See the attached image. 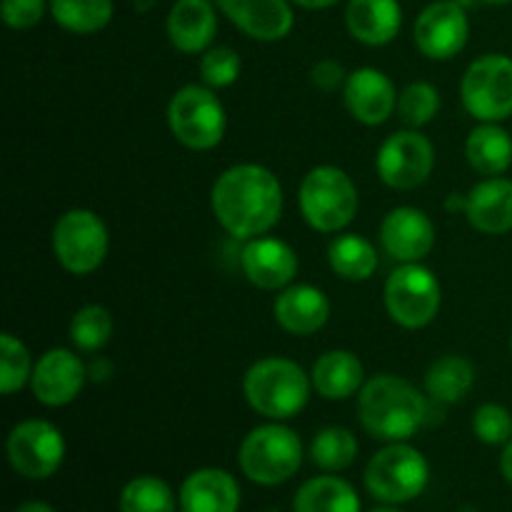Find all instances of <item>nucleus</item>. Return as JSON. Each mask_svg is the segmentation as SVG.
I'll return each mask as SVG.
<instances>
[{
  "mask_svg": "<svg viewBox=\"0 0 512 512\" xmlns=\"http://www.w3.org/2000/svg\"><path fill=\"white\" fill-rule=\"evenodd\" d=\"M213 215L225 233L253 240L270 233L283 215V185L273 170L240 163L220 173L210 190Z\"/></svg>",
  "mask_w": 512,
  "mask_h": 512,
  "instance_id": "obj_1",
  "label": "nucleus"
},
{
  "mask_svg": "<svg viewBox=\"0 0 512 512\" xmlns=\"http://www.w3.org/2000/svg\"><path fill=\"white\" fill-rule=\"evenodd\" d=\"M428 403L413 383L398 375L365 380L358 395V420L365 433L385 443H405L425 423Z\"/></svg>",
  "mask_w": 512,
  "mask_h": 512,
  "instance_id": "obj_2",
  "label": "nucleus"
},
{
  "mask_svg": "<svg viewBox=\"0 0 512 512\" xmlns=\"http://www.w3.org/2000/svg\"><path fill=\"white\" fill-rule=\"evenodd\" d=\"M313 380L295 360L263 358L248 368L243 395L250 408L268 420H290L310 400Z\"/></svg>",
  "mask_w": 512,
  "mask_h": 512,
  "instance_id": "obj_3",
  "label": "nucleus"
},
{
  "mask_svg": "<svg viewBox=\"0 0 512 512\" xmlns=\"http://www.w3.org/2000/svg\"><path fill=\"white\" fill-rule=\"evenodd\" d=\"M300 213L318 233H340L358 213V188L343 168L318 165L300 183Z\"/></svg>",
  "mask_w": 512,
  "mask_h": 512,
  "instance_id": "obj_4",
  "label": "nucleus"
},
{
  "mask_svg": "<svg viewBox=\"0 0 512 512\" xmlns=\"http://www.w3.org/2000/svg\"><path fill=\"white\" fill-rule=\"evenodd\" d=\"M240 470L258 485H280L303 465V443L288 425L278 420L258 425L245 435L238 453Z\"/></svg>",
  "mask_w": 512,
  "mask_h": 512,
  "instance_id": "obj_5",
  "label": "nucleus"
},
{
  "mask_svg": "<svg viewBox=\"0 0 512 512\" xmlns=\"http://www.w3.org/2000/svg\"><path fill=\"white\" fill-rule=\"evenodd\" d=\"M430 480V465L420 450L405 443H390L370 458L365 488L380 503H408L418 498Z\"/></svg>",
  "mask_w": 512,
  "mask_h": 512,
  "instance_id": "obj_6",
  "label": "nucleus"
},
{
  "mask_svg": "<svg viewBox=\"0 0 512 512\" xmlns=\"http://www.w3.org/2000/svg\"><path fill=\"white\" fill-rule=\"evenodd\" d=\"M225 108L208 85H185L168 105V125L188 150H213L225 135Z\"/></svg>",
  "mask_w": 512,
  "mask_h": 512,
  "instance_id": "obj_7",
  "label": "nucleus"
},
{
  "mask_svg": "<svg viewBox=\"0 0 512 512\" xmlns=\"http://www.w3.org/2000/svg\"><path fill=\"white\" fill-rule=\"evenodd\" d=\"M443 303V288L430 268L420 263H403L385 283V308L400 328L420 330L430 325Z\"/></svg>",
  "mask_w": 512,
  "mask_h": 512,
  "instance_id": "obj_8",
  "label": "nucleus"
},
{
  "mask_svg": "<svg viewBox=\"0 0 512 512\" xmlns=\"http://www.w3.org/2000/svg\"><path fill=\"white\" fill-rule=\"evenodd\" d=\"M460 100L480 123H500L512 115V58L500 53L473 60L460 80Z\"/></svg>",
  "mask_w": 512,
  "mask_h": 512,
  "instance_id": "obj_9",
  "label": "nucleus"
},
{
  "mask_svg": "<svg viewBox=\"0 0 512 512\" xmlns=\"http://www.w3.org/2000/svg\"><path fill=\"white\" fill-rule=\"evenodd\" d=\"M108 228L103 218L88 208H73L58 218L53 228V253L73 275H90L108 255Z\"/></svg>",
  "mask_w": 512,
  "mask_h": 512,
  "instance_id": "obj_10",
  "label": "nucleus"
},
{
  "mask_svg": "<svg viewBox=\"0 0 512 512\" xmlns=\"http://www.w3.org/2000/svg\"><path fill=\"white\" fill-rule=\"evenodd\" d=\"M435 168V148L418 130H398L378 148L375 170L393 190H415Z\"/></svg>",
  "mask_w": 512,
  "mask_h": 512,
  "instance_id": "obj_11",
  "label": "nucleus"
},
{
  "mask_svg": "<svg viewBox=\"0 0 512 512\" xmlns=\"http://www.w3.org/2000/svg\"><path fill=\"white\" fill-rule=\"evenodd\" d=\"M65 438L48 420H23L8 435V460L30 480L50 478L63 465Z\"/></svg>",
  "mask_w": 512,
  "mask_h": 512,
  "instance_id": "obj_12",
  "label": "nucleus"
},
{
  "mask_svg": "<svg viewBox=\"0 0 512 512\" xmlns=\"http://www.w3.org/2000/svg\"><path fill=\"white\" fill-rule=\"evenodd\" d=\"M470 35L468 13L455 0H435L418 15L413 28L415 48L430 60H450L465 48Z\"/></svg>",
  "mask_w": 512,
  "mask_h": 512,
  "instance_id": "obj_13",
  "label": "nucleus"
},
{
  "mask_svg": "<svg viewBox=\"0 0 512 512\" xmlns=\"http://www.w3.org/2000/svg\"><path fill=\"white\" fill-rule=\"evenodd\" d=\"M88 380V365L68 348H50L40 355L30 378L35 400L48 408H63L73 403Z\"/></svg>",
  "mask_w": 512,
  "mask_h": 512,
  "instance_id": "obj_14",
  "label": "nucleus"
},
{
  "mask_svg": "<svg viewBox=\"0 0 512 512\" xmlns=\"http://www.w3.org/2000/svg\"><path fill=\"white\" fill-rule=\"evenodd\" d=\"M380 245L398 263H420L435 245V225L423 210L400 205L380 223Z\"/></svg>",
  "mask_w": 512,
  "mask_h": 512,
  "instance_id": "obj_15",
  "label": "nucleus"
},
{
  "mask_svg": "<svg viewBox=\"0 0 512 512\" xmlns=\"http://www.w3.org/2000/svg\"><path fill=\"white\" fill-rule=\"evenodd\" d=\"M213 3L235 28L263 43L288 38L295 25L290 0H213Z\"/></svg>",
  "mask_w": 512,
  "mask_h": 512,
  "instance_id": "obj_16",
  "label": "nucleus"
},
{
  "mask_svg": "<svg viewBox=\"0 0 512 512\" xmlns=\"http://www.w3.org/2000/svg\"><path fill=\"white\" fill-rule=\"evenodd\" d=\"M343 100L353 120L363 125H383L398 110L393 80L378 68L353 70L343 85Z\"/></svg>",
  "mask_w": 512,
  "mask_h": 512,
  "instance_id": "obj_17",
  "label": "nucleus"
},
{
  "mask_svg": "<svg viewBox=\"0 0 512 512\" xmlns=\"http://www.w3.org/2000/svg\"><path fill=\"white\" fill-rule=\"evenodd\" d=\"M240 268L245 278L260 290H283L298 275V255L288 243L278 238L248 240L240 253Z\"/></svg>",
  "mask_w": 512,
  "mask_h": 512,
  "instance_id": "obj_18",
  "label": "nucleus"
},
{
  "mask_svg": "<svg viewBox=\"0 0 512 512\" xmlns=\"http://www.w3.org/2000/svg\"><path fill=\"white\" fill-rule=\"evenodd\" d=\"M275 323L290 335H313L328 323L330 300L320 288L308 283L288 285L273 303Z\"/></svg>",
  "mask_w": 512,
  "mask_h": 512,
  "instance_id": "obj_19",
  "label": "nucleus"
},
{
  "mask_svg": "<svg viewBox=\"0 0 512 512\" xmlns=\"http://www.w3.org/2000/svg\"><path fill=\"white\" fill-rule=\"evenodd\" d=\"M213 0H175L168 13V38L180 53H205L218 33Z\"/></svg>",
  "mask_w": 512,
  "mask_h": 512,
  "instance_id": "obj_20",
  "label": "nucleus"
},
{
  "mask_svg": "<svg viewBox=\"0 0 512 512\" xmlns=\"http://www.w3.org/2000/svg\"><path fill=\"white\" fill-rule=\"evenodd\" d=\"M465 215L470 225L485 235H503L512 230V180L495 178L480 180L465 195Z\"/></svg>",
  "mask_w": 512,
  "mask_h": 512,
  "instance_id": "obj_21",
  "label": "nucleus"
},
{
  "mask_svg": "<svg viewBox=\"0 0 512 512\" xmlns=\"http://www.w3.org/2000/svg\"><path fill=\"white\" fill-rule=\"evenodd\" d=\"M345 25L358 43L378 48L398 38L403 8L398 0H350L345 8Z\"/></svg>",
  "mask_w": 512,
  "mask_h": 512,
  "instance_id": "obj_22",
  "label": "nucleus"
},
{
  "mask_svg": "<svg viewBox=\"0 0 512 512\" xmlns=\"http://www.w3.org/2000/svg\"><path fill=\"white\" fill-rule=\"evenodd\" d=\"M240 488L225 470L203 468L188 475L180 488V510L183 512H238Z\"/></svg>",
  "mask_w": 512,
  "mask_h": 512,
  "instance_id": "obj_23",
  "label": "nucleus"
},
{
  "mask_svg": "<svg viewBox=\"0 0 512 512\" xmlns=\"http://www.w3.org/2000/svg\"><path fill=\"white\" fill-rule=\"evenodd\" d=\"M313 390L325 400H345L365 385V368L350 350H328L313 365Z\"/></svg>",
  "mask_w": 512,
  "mask_h": 512,
  "instance_id": "obj_24",
  "label": "nucleus"
},
{
  "mask_svg": "<svg viewBox=\"0 0 512 512\" xmlns=\"http://www.w3.org/2000/svg\"><path fill=\"white\" fill-rule=\"evenodd\" d=\"M465 158L480 175H503L512 165V138L498 123H483L470 130L465 140Z\"/></svg>",
  "mask_w": 512,
  "mask_h": 512,
  "instance_id": "obj_25",
  "label": "nucleus"
},
{
  "mask_svg": "<svg viewBox=\"0 0 512 512\" xmlns=\"http://www.w3.org/2000/svg\"><path fill=\"white\" fill-rule=\"evenodd\" d=\"M475 385V368L463 355H443L425 373V390L435 403H460Z\"/></svg>",
  "mask_w": 512,
  "mask_h": 512,
  "instance_id": "obj_26",
  "label": "nucleus"
},
{
  "mask_svg": "<svg viewBox=\"0 0 512 512\" xmlns=\"http://www.w3.org/2000/svg\"><path fill=\"white\" fill-rule=\"evenodd\" d=\"M293 508L295 512H360V498L345 480L320 475L295 493Z\"/></svg>",
  "mask_w": 512,
  "mask_h": 512,
  "instance_id": "obj_27",
  "label": "nucleus"
},
{
  "mask_svg": "<svg viewBox=\"0 0 512 512\" xmlns=\"http://www.w3.org/2000/svg\"><path fill=\"white\" fill-rule=\"evenodd\" d=\"M328 263L333 273L343 280H370L378 270V250L363 235H338L328 248Z\"/></svg>",
  "mask_w": 512,
  "mask_h": 512,
  "instance_id": "obj_28",
  "label": "nucleus"
},
{
  "mask_svg": "<svg viewBox=\"0 0 512 512\" xmlns=\"http://www.w3.org/2000/svg\"><path fill=\"white\" fill-rule=\"evenodd\" d=\"M50 15L68 33L93 35L113 20V0H50Z\"/></svg>",
  "mask_w": 512,
  "mask_h": 512,
  "instance_id": "obj_29",
  "label": "nucleus"
},
{
  "mask_svg": "<svg viewBox=\"0 0 512 512\" xmlns=\"http://www.w3.org/2000/svg\"><path fill=\"white\" fill-rule=\"evenodd\" d=\"M310 458L318 468L328 470V473H340V470L350 468L358 458V438L353 435V430L330 425L313 438Z\"/></svg>",
  "mask_w": 512,
  "mask_h": 512,
  "instance_id": "obj_30",
  "label": "nucleus"
},
{
  "mask_svg": "<svg viewBox=\"0 0 512 512\" xmlns=\"http://www.w3.org/2000/svg\"><path fill=\"white\" fill-rule=\"evenodd\" d=\"M120 512H175V495L165 480L140 475L120 493Z\"/></svg>",
  "mask_w": 512,
  "mask_h": 512,
  "instance_id": "obj_31",
  "label": "nucleus"
},
{
  "mask_svg": "<svg viewBox=\"0 0 512 512\" xmlns=\"http://www.w3.org/2000/svg\"><path fill=\"white\" fill-rule=\"evenodd\" d=\"M113 328V315L103 305H85L70 320V340L83 353H95L110 343Z\"/></svg>",
  "mask_w": 512,
  "mask_h": 512,
  "instance_id": "obj_32",
  "label": "nucleus"
},
{
  "mask_svg": "<svg viewBox=\"0 0 512 512\" xmlns=\"http://www.w3.org/2000/svg\"><path fill=\"white\" fill-rule=\"evenodd\" d=\"M33 358L30 350L13 333L0 335V390L3 395H13L30 383L33 378Z\"/></svg>",
  "mask_w": 512,
  "mask_h": 512,
  "instance_id": "obj_33",
  "label": "nucleus"
},
{
  "mask_svg": "<svg viewBox=\"0 0 512 512\" xmlns=\"http://www.w3.org/2000/svg\"><path fill=\"white\" fill-rule=\"evenodd\" d=\"M440 110V93L435 85L418 80V83H410L403 93L398 95V113L403 118V123H408L410 128H423L430 120L438 115Z\"/></svg>",
  "mask_w": 512,
  "mask_h": 512,
  "instance_id": "obj_34",
  "label": "nucleus"
},
{
  "mask_svg": "<svg viewBox=\"0 0 512 512\" xmlns=\"http://www.w3.org/2000/svg\"><path fill=\"white\" fill-rule=\"evenodd\" d=\"M240 55L228 45H218V48H208L200 58V78L208 88H228L240 78Z\"/></svg>",
  "mask_w": 512,
  "mask_h": 512,
  "instance_id": "obj_35",
  "label": "nucleus"
},
{
  "mask_svg": "<svg viewBox=\"0 0 512 512\" xmlns=\"http://www.w3.org/2000/svg\"><path fill=\"white\" fill-rule=\"evenodd\" d=\"M473 433L485 445H508L512 440V415L498 403H485L473 415Z\"/></svg>",
  "mask_w": 512,
  "mask_h": 512,
  "instance_id": "obj_36",
  "label": "nucleus"
},
{
  "mask_svg": "<svg viewBox=\"0 0 512 512\" xmlns=\"http://www.w3.org/2000/svg\"><path fill=\"white\" fill-rule=\"evenodd\" d=\"M0 13H3V20L8 28H35L45 15V0H3L0 3Z\"/></svg>",
  "mask_w": 512,
  "mask_h": 512,
  "instance_id": "obj_37",
  "label": "nucleus"
},
{
  "mask_svg": "<svg viewBox=\"0 0 512 512\" xmlns=\"http://www.w3.org/2000/svg\"><path fill=\"white\" fill-rule=\"evenodd\" d=\"M310 80H313L315 88L323 90V93H335V90H340L345 85L348 73H345V68L338 63V60L325 58L313 65V70H310Z\"/></svg>",
  "mask_w": 512,
  "mask_h": 512,
  "instance_id": "obj_38",
  "label": "nucleus"
},
{
  "mask_svg": "<svg viewBox=\"0 0 512 512\" xmlns=\"http://www.w3.org/2000/svg\"><path fill=\"white\" fill-rule=\"evenodd\" d=\"M110 375H113V365H110V360L95 358L93 363L88 365V378L93 380V383H100V380H108Z\"/></svg>",
  "mask_w": 512,
  "mask_h": 512,
  "instance_id": "obj_39",
  "label": "nucleus"
},
{
  "mask_svg": "<svg viewBox=\"0 0 512 512\" xmlns=\"http://www.w3.org/2000/svg\"><path fill=\"white\" fill-rule=\"evenodd\" d=\"M500 470H503L505 480L512 485V440L508 445H505L503 450V458H500Z\"/></svg>",
  "mask_w": 512,
  "mask_h": 512,
  "instance_id": "obj_40",
  "label": "nucleus"
},
{
  "mask_svg": "<svg viewBox=\"0 0 512 512\" xmlns=\"http://www.w3.org/2000/svg\"><path fill=\"white\" fill-rule=\"evenodd\" d=\"M290 3L300 5V8H308V10H325V8H333L338 0H290Z\"/></svg>",
  "mask_w": 512,
  "mask_h": 512,
  "instance_id": "obj_41",
  "label": "nucleus"
},
{
  "mask_svg": "<svg viewBox=\"0 0 512 512\" xmlns=\"http://www.w3.org/2000/svg\"><path fill=\"white\" fill-rule=\"evenodd\" d=\"M15 512H55V508H50L43 500H30V503H23Z\"/></svg>",
  "mask_w": 512,
  "mask_h": 512,
  "instance_id": "obj_42",
  "label": "nucleus"
},
{
  "mask_svg": "<svg viewBox=\"0 0 512 512\" xmlns=\"http://www.w3.org/2000/svg\"><path fill=\"white\" fill-rule=\"evenodd\" d=\"M445 208H448L450 213H460V210H463V213H465V198H460L458 193H453L448 198V203H445Z\"/></svg>",
  "mask_w": 512,
  "mask_h": 512,
  "instance_id": "obj_43",
  "label": "nucleus"
},
{
  "mask_svg": "<svg viewBox=\"0 0 512 512\" xmlns=\"http://www.w3.org/2000/svg\"><path fill=\"white\" fill-rule=\"evenodd\" d=\"M158 5V0H133V8L135 13H150V10Z\"/></svg>",
  "mask_w": 512,
  "mask_h": 512,
  "instance_id": "obj_44",
  "label": "nucleus"
},
{
  "mask_svg": "<svg viewBox=\"0 0 512 512\" xmlns=\"http://www.w3.org/2000/svg\"><path fill=\"white\" fill-rule=\"evenodd\" d=\"M485 3H490V5H505V3H512V0H485Z\"/></svg>",
  "mask_w": 512,
  "mask_h": 512,
  "instance_id": "obj_45",
  "label": "nucleus"
},
{
  "mask_svg": "<svg viewBox=\"0 0 512 512\" xmlns=\"http://www.w3.org/2000/svg\"><path fill=\"white\" fill-rule=\"evenodd\" d=\"M455 3H460L463 8H468V5H473V0H455Z\"/></svg>",
  "mask_w": 512,
  "mask_h": 512,
  "instance_id": "obj_46",
  "label": "nucleus"
},
{
  "mask_svg": "<svg viewBox=\"0 0 512 512\" xmlns=\"http://www.w3.org/2000/svg\"><path fill=\"white\" fill-rule=\"evenodd\" d=\"M373 512H400V510H395V508H383V510H373Z\"/></svg>",
  "mask_w": 512,
  "mask_h": 512,
  "instance_id": "obj_47",
  "label": "nucleus"
},
{
  "mask_svg": "<svg viewBox=\"0 0 512 512\" xmlns=\"http://www.w3.org/2000/svg\"><path fill=\"white\" fill-rule=\"evenodd\" d=\"M265 512H278V510H265Z\"/></svg>",
  "mask_w": 512,
  "mask_h": 512,
  "instance_id": "obj_48",
  "label": "nucleus"
},
{
  "mask_svg": "<svg viewBox=\"0 0 512 512\" xmlns=\"http://www.w3.org/2000/svg\"><path fill=\"white\" fill-rule=\"evenodd\" d=\"M510 348H512V340H510Z\"/></svg>",
  "mask_w": 512,
  "mask_h": 512,
  "instance_id": "obj_49",
  "label": "nucleus"
}]
</instances>
